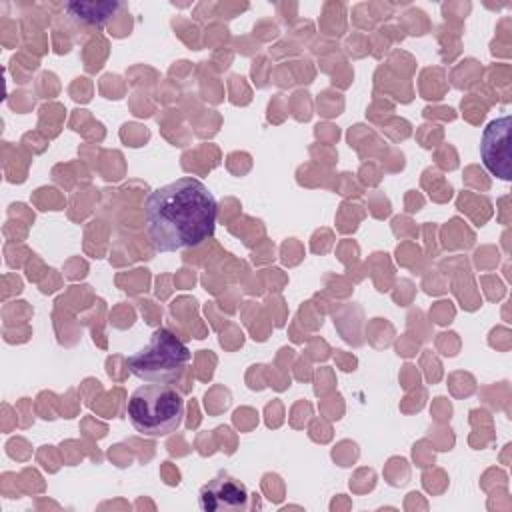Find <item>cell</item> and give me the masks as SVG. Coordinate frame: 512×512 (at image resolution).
Listing matches in <instances>:
<instances>
[{
  "label": "cell",
  "instance_id": "obj_1",
  "mask_svg": "<svg viewBox=\"0 0 512 512\" xmlns=\"http://www.w3.org/2000/svg\"><path fill=\"white\" fill-rule=\"evenodd\" d=\"M216 214L214 194L192 176L152 190L144 202L146 232L158 252L200 246L214 234Z\"/></svg>",
  "mask_w": 512,
  "mask_h": 512
},
{
  "label": "cell",
  "instance_id": "obj_2",
  "mask_svg": "<svg viewBox=\"0 0 512 512\" xmlns=\"http://www.w3.org/2000/svg\"><path fill=\"white\" fill-rule=\"evenodd\" d=\"M126 414L134 430L148 438L176 432L184 420V398L170 384L148 382L132 392Z\"/></svg>",
  "mask_w": 512,
  "mask_h": 512
},
{
  "label": "cell",
  "instance_id": "obj_3",
  "mask_svg": "<svg viewBox=\"0 0 512 512\" xmlns=\"http://www.w3.org/2000/svg\"><path fill=\"white\" fill-rule=\"evenodd\" d=\"M188 360V346L168 328H158L142 350L128 356V368L144 382L170 384L182 374Z\"/></svg>",
  "mask_w": 512,
  "mask_h": 512
},
{
  "label": "cell",
  "instance_id": "obj_4",
  "mask_svg": "<svg viewBox=\"0 0 512 512\" xmlns=\"http://www.w3.org/2000/svg\"><path fill=\"white\" fill-rule=\"evenodd\" d=\"M510 116L488 122L480 140V156L484 168L502 180L512 178L510 168Z\"/></svg>",
  "mask_w": 512,
  "mask_h": 512
},
{
  "label": "cell",
  "instance_id": "obj_5",
  "mask_svg": "<svg viewBox=\"0 0 512 512\" xmlns=\"http://www.w3.org/2000/svg\"><path fill=\"white\" fill-rule=\"evenodd\" d=\"M198 504L204 512L244 510L248 506V490L240 480L220 472L200 488Z\"/></svg>",
  "mask_w": 512,
  "mask_h": 512
},
{
  "label": "cell",
  "instance_id": "obj_6",
  "mask_svg": "<svg viewBox=\"0 0 512 512\" xmlns=\"http://www.w3.org/2000/svg\"><path fill=\"white\" fill-rule=\"evenodd\" d=\"M118 6V2H70L66 10L82 24L102 26L118 10Z\"/></svg>",
  "mask_w": 512,
  "mask_h": 512
}]
</instances>
